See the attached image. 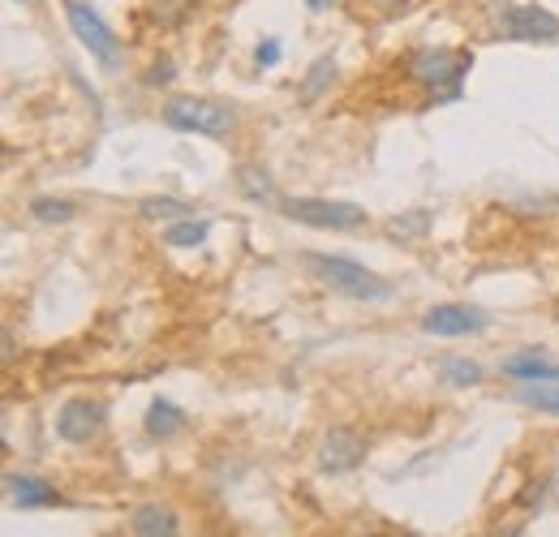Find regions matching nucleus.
<instances>
[{"mask_svg": "<svg viewBox=\"0 0 559 537\" xmlns=\"http://www.w3.org/2000/svg\"><path fill=\"white\" fill-rule=\"evenodd\" d=\"M474 65V52L469 48H421L405 61L409 82H418L430 91V104H452L461 99V82Z\"/></svg>", "mask_w": 559, "mask_h": 537, "instance_id": "nucleus-1", "label": "nucleus"}, {"mask_svg": "<svg viewBox=\"0 0 559 537\" xmlns=\"http://www.w3.org/2000/svg\"><path fill=\"white\" fill-rule=\"evenodd\" d=\"M301 263H306V271L323 288H332L341 297H353V301H388L392 297V284L388 279H379L370 267L353 263L345 254H301Z\"/></svg>", "mask_w": 559, "mask_h": 537, "instance_id": "nucleus-2", "label": "nucleus"}, {"mask_svg": "<svg viewBox=\"0 0 559 537\" xmlns=\"http://www.w3.org/2000/svg\"><path fill=\"white\" fill-rule=\"evenodd\" d=\"M164 126L177 134H199V138H228L237 130V108L224 99H168L164 104Z\"/></svg>", "mask_w": 559, "mask_h": 537, "instance_id": "nucleus-3", "label": "nucleus"}, {"mask_svg": "<svg viewBox=\"0 0 559 537\" xmlns=\"http://www.w3.org/2000/svg\"><path fill=\"white\" fill-rule=\"evenodd\" d=\"M66 17H70V31L78 35V44H82L104 69H117L121 61H126L121 39L112 35V26H108L86 0H66Z\"/></svg>", "mask_w": 559, "mask_h": 537, "instance_id": "nucleus-4", "label": "nucleus"}, {"mask_svg": "<svg viewBox=\"0 0 559 537\" xmlns=\"http://www.w3.org/2000/svg\"><path fill=\"white\" fill-rule=\"evenodd\" d=\"M280 211L297 224L310 228H332V232H349L366 224V206L357 202H332V199H280Z\"/></svg>", "mask_w": 559, "mask_h": 537, "instance_id": "nucleus-5", "label": "nucleus"}, {"mask_svg": "<svg viewBox=\"0 0 559 537\" xmlns=\"http://www.w3.org/2000/svg\"><path fill=\"white\" fill-rule=\"evenodd\" d=\"M499 35L521 44H559V17L543 4H503L495 13Z\"/></svg>", "mask_w": 559, "mask_h": 537, "instance_id": "nucleus-6", "label": "nucleus"}, {"mask_svg": "<svg viewBox=\"0 0 559 537\" xmlns=\"http://www.w3.org/2000/svg\"><path fill=\"white\" fill-rule=\"evenodd\" d=\"M366 434H357L353 426H332L319 439V469L323 473H353L366 461Z\"/></svg>", "mask_w": 559, "mask_h": 537, "instance_id": "nucleus-7", "label": "nucleus"}, {"mask_svg": "<svg viewBox=\"0 0 559 537\" xmlns=\"http://www.w3.org/2000/svg\"><path fill=\"white\" fill-rule=\"evenodd\" d=\"M104 421H108V408H104V404L91 401V396H78V401L61 404V413H57V434H61L66 443H91V439H99Z\"/></svg>", "mask_w": 559, "mask_h": 537, "instance_id": "nucleus-8", "label": "nucleus"}, {"mask_svg": "<svg viewBox=\"0 0 559 537\" xmlns=\"http://www.w3.org/2000/svg\"><path fill=\"white\" fill-rule=\"evenodd\" d=\"M487 327V314L474 306H435L421 314V332L430 336H474Z\"/></svg>", "mask_w": 559, "mask_h": 537, "instance_id": "nucleus-9", "label": "nucleus"}, {"mask_svg": "<svg viewBox=\"0 0 559 537\" xmlns=\"http://www.w3.org/2000/svg\"><path fill=\"white\" fill-rule=\"evenodd\" d=\"M4 481H9V499H13L17 508H52V503H61L57 486H52V481H44V477H31V473H9Z\"/></svg>", "mask_w": 559, "mask_h": 537, "instance_id": "nucleus-10", "label": "nucleus"}, {"mask_svg": "<svg viewBox=\"0 0 559 537\" xmlns=\"http://www.w3.org/2000/svg\"><path fill=\"white\" fill-rule=\"evenodd\" d=\"M130 529H134V537H181L177 512L164 503H139L130 516Z\"/></svg>", "mask_w": 559, "mask_h": 537, "instance_id": "nucleus-11", "label": "nucleus"}, {"mask_svg": "<svg viewBox=\"0 0 559 537\" xmlns=\"http://www.w3.org/2000/svg\"><path fill=\"white\" fill-rule=\"evenodd\" d=\"M503 374L516 383H551V379H559V366H551L538 348H525V353H512L503 361Z\"/></svg>", "mask_w": 559, "mask_h": 537, "instance_id": "nucleus-12", "label": "nucleus"}, {"mask_svg": "<svg viewBox=\"0 0 559 537\" xmlns=\"http://www.w3.org/2000/svg\"><path fill=\"white\" fill-rule=\"evenodd\" d=\"M186 421H190V417H186L173 401H151L146 417H142L146 434H151V439H159V443H164V439H177V434L186 430Z\"/></svg>", "mask_w": 559, "mask_h": 537, "instance_id": "nucleus-13", "label": "nucleus"}, {"mask_svg": "<svg viewBox=\"0 0 559 537\" xmlns=\"http://www.w3.org/2000/svg\"><path fill=\"white\" fill-rule=\"evenodd\" d=\"M332 82H336V57L328 52V57H319L314 65L306 69V77H301V86H297V99H301V104H314V99L328 95Z\"/></svg>", "mask_w": 559, "mask_h": 537, "instance_id": "nucleus-14", "label": "nucleus"}, {"mask_svg": "<svg viewBox=\"0 0 559 537\" xmlns=\"http://www.w3.org/2000/svg\"><path fill=\"white\" fill-rule=\"evenodd\" d=\"M516 401L525 404V408L547 413V417H559V379H551V383H521Z\"/></svg>", "mask_w": 559, "mask_h": 537, "instance_id": "nucleus-15", "label": "nucleus"}, {"mask_svg": "<svg viewBox=\"0 0 559 537\" xmlns=\"http://www.w3.org/2000/svg\"><path fill=\"white\" fill-rule=\"evenodd\" d=\"M439 379L452 387H474V383H483V366L469 357H439Z\"/></svg>", "mask_w": 559, "mask_h": 537, "instance_id": "nucleus-16", "label": "nucleus"}, {"mask_svg": "<svg viewBox=\"0 0 559 537\" xmlns=\"http://www.w3.org/2000/svg\"><path fill=\"white\" fill-rule=\"evenodd\" d=\"M207 232H211V224L207 219H177L173 228H168V246H181V250H190V246H203L207 241Z\"/></svg>", "mask_w": 559, "mask_h": 537, "instance_id": "nucleus-17", "label": "nucleus"}, {"mask_svg": "<svg viewBox=\"0 0 559 537\" xmlns=\"http://www.w3.org/2000/svg\"><path fill=\"white\" fill-rule=\"evenodd\" d=\"M139 211L146 219H190V202L181 199H142Z\"/></svg>", "mask_w": 559, "mask_h": 537, "instance_id": "nucleus-18", "label": "nucleus"}, {"mask_svg": "<svg viewBox=\"0 0 559 537\" xmlns=\"http://www.w3.org/2000/svg\"><path fill=\"white\" fill-rule=\"evenodd\" d=\"M31 215H35L39 224H70L73 202H66V199H35V202H31Z\"/></svg>", "mask_w": 559, "mask_h": 537, "instance_id": "nucleus-19", "label": "nucleus"}, {"mask_svg": "<svg viewBox=\"0 0 559 537\" xmlns=\"http://www.w3.org/2000/svg\"><path fill=\"white\" fill-rule=\"evenodd\" d=\"M237 181H241V190H246L254 202L276 199V190H272V181L263 177V168H237Z\"/></svg>", "mask_w": 559, "mask_h": 537, "instance_id": "nucleus-20", "label": "nucleus"}, {"mask_svg": "<svg viewBox=\"0 0 559 537\" xmlns=\"http://www.w3.org/2000/svg\"><path fill=\"white\" fill-rule=\"evenodd\" d=\"M426 224H430V215H426V211H414V215H405V219L396 215V219L388 224V232L401 237V241H418L421 232H426Z\"/></svg>", "mask_w": 559, "mask_h": 537, "instance_id": "nucleus-21", "label": "nucleus"}, {"mask_svg": "<svg viewBox=\"0 0 559 537\" xmlns=\"http://www.w3.org/2000/svg\"><path fill=\"white\" fill-rule=\"evenodd\" d=\"M405 4H409V0H361V9H366L370 17H396Z\"/></svg>", "mask_w": 559, "mask_h": 537, "instance_id": "nucleus-22", "label": "nucleus"}, {"mask_svg": "<svg viewBox=\"0 0 559 537\" xmlns=\"http://www.w3.org/2000/svg\"><path fill=\"white\" fill-rule=\"evenodd\" d=\"M177 77V69H173V61L168 57H159L155 65H151V73H146V86H168Z\"/></svg>", "mask_w": 559, "mask_h": 537, "instance_id": "nucleus-23", "label": "nucleus"}, {"mask_svg": "<svg viewBox=\"0 0 559 537\" xmlns=\"http://www.w3.org/2000/svg\"><path fill=\"white\" fill-rule=\"evenodd\" d=\"M254 61H259V69H272L280 61V39H267V44H259L254 48Z\"/></svg>", "mask_w": 559, "mask_h": 537, "instance_id": "nucleus-24", "label": "nucleus"}, {"mask_svg": "<svg viewBox=\"0 0 559 537\" xmlns=\"http://www.w3.org/2000/svg\"><path fill=\"white\" fill-rule=\"evenodd\" d=\"M328 4H336V0H306V9H310V13H323Z\"/></svg>", "mask_w": 559, "mask_h": 537, "instance_id": "nucleus-25", "label": "nucleus"}, {"mask_svg": "<svg viewBox=\"0 0 559 537\" xmlns=\"http://www.w3.org/2000/svg\"><path fill=\"white\" fill-rule=\"evenodd\" d=\"M499 537H521V534H516V529H512V534H499Z\"/></svg>", "mask_w": 559, "mask_h": 537, "instance_id": "nucleus-26", "label": "nucleus"}, {"mask_svg": "<svg viewBox=\"0 0 559 537\" xmlns=\"http://www.w3.org/2000/svg\"><path fill=\"white\" fill-rule=\"evenodd\" d=\"M13 4H26V0H13Z\"/></svg>", "mask_w": 559, "mask_h": 537, "instance_id": "nucleus-27", "label": "nucleus"}]
</instances>
